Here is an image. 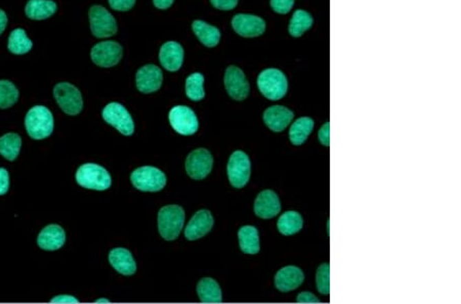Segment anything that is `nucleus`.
Returning <instances> with one entry per match:
<instances>
[{
	"label": "nucleus",
	"instance_id": "obj_5",
	"mask_svg": "<svg viewBox=\"0 0 461 304\" xmlns=\"http://www.w3.org/2000/svg\"><path fill=\"white\" fill-rule=\"evenodd\" d=\"M131 182L135 189L142 191H160L166 185V176L164 172L154 166H143L133 170Z\"/></svg>",
	"mask_w": 461,
	"mask_h": 304
},
{
	"label": "nucleus",
	"instance_id": "obj_3",
	"mask_svg": "<svg viewBox=\"0 0 461 304\" xmlns=\"http://www.w3.org/2000/svg\"><path fill=\"white\" fill-rule=\"evenodd\" d=\"M258 86L265 97L271 101H279L289 91V81L282 71L267 69L258 75Z\"/></svg>",
	"mask_w": 461,
	"mask_h": 304
},
{
	"label": "nucleus",
	"instance_id": "obj_44",
	"mask_svg": "<svg viewBox=\"0 0 461 304\" xmlns=\"http://www.w3.org/2000/svg\"><path fill=\"white\" fill-rule=\"evenodd\" d=\"M95 303H109L110 301L109 299H99L95 301Z\"/></svg>",
	"mask_w": 461,
	"mask_h": 304
},
{
	"label": "nucleus",
	"instance_id": "obj_21",
	"mask_svg": "<svg viewBox=\"0 0 461 304\" xmlns=\"http://www.w3.org/2000/svg\"><path fill=\"white\" fill-rule=\"evenodd\" d=\"M109 262L112 268L123 276H133L137 272V264L128 249L114 248L109 253Z\"/></svg>",
	"mask_w": 461,
	"mask_h": 304
},
{
	"label": "nucleus",
	"instance_id": "obj_23",
	"mask_svg": "<svg viewBox=\"0 0 461 304\" xmlns=\"http://www.w3.org/2000/svg\"><path fill=\"white\" fill-rule=\"evenodd\" d=\"M57 10V4L52 0H29L25 12L31 20L41 21L49 19Z\"/></svg>",
	"mask_w": 461,
	"mask_h": 304
},
{
	"label": "nucleus",
	"instance_id": "obj_17",
	"mask_svg": "<svg viewBox=\"0 0 461 304\" xmlns=\"http://www.w3.org/2000/svg\"><path fill=\"white\" fill-rule=\"evenodd\" d=\"M254 208L256 216L264 220H270L280 213V199L272 189H265L256 197Z\"/></svg>",
	"mask_w": 461,
	"mask_h": 304
},
{
	"label": "nucleus",
	"instance_id": "obj_6",
	"mask_svg": "<svg viewBox=\"0 0 461 304\" xmlns=\"http://www.w3.org/2000/svg\"><path fill=\"white\" fill-rule=\"evenodd\" d=\"M54 97L67 115L76 116L82 111L83 100L80 91L69 82L58 83L54 89Z\"/></svg>",
	"mask_w": 461,
	"mask_h": 304
},
{
	"label": "nucleus",
	"instance_id": "obj_15",
	"mask_svg": "<svg viewBox=\"0 0 461 304\" xmlns=\"http://www.w3.org/2000/svg\"><path fill=\"white\" fill-rule=\"evenodd\" d=\"M214 220L210 210L202 209L196 212L185 229L187 240L195 241L203 238L214 228Z\"/></svg>",
	"mask_w": 461,
	"mask_h": 304
},
{
	"label": "nucleus",
	"instance_id": "obj_43",
	"mask_svg": "<svg viewBox=\"0 0 461 304\" xmlns=\"http://www.w3.org/2000/svg\"><path fill=\"white\" fill-rule=\"evenodd\" d=\"M6 25H8V16L3 10H0V35L5 30Z\"/></svg>",
	"mask_w": 461,
	"mask_h": 304
},
{
	"label": "nucleus",
	"instance_id": "obj_19",
	"mask_svg": "<svg viewBox=\"0 0 461 304\" xmlns=\"http://www.w3.org/2000/svg\"><path fill=\"white\" fill-rule=\"evenodd\" d=\"M294 114L289 108L273 106L265 111L264 122L274 132H282L293 120Z\"/></svg>",
	"mask_w": 461,
	"mask_h": 304
},
{
	"label": "nucleus",
	"instance_id": "obj_1",
	"mask_svg": "<svg viewBox=\"0 0 461 304\" xmlns=\"http://www.w3.org/2000/svg\"><path fill=\"white\" fill-rule=\"evenodd\" d=\"M185 210L179 205L164 206L158 212V231L166 241L179 238L185 224Z\"/></svg>",
	"mask_w": 461,
	"mask_h": 304
},
{
	"label": "nucleus",
	"instance_id": "obj_31",
	"mask_svg": "<svg viewBox=\"0 0 461 304\" xmlns=\"http://www.w3.org/2000/svg\"><path fill=\"white\" fill-rule=\"evenodd\" d=\"M313 18L306 10H298L294 12L289 23V33L291 36L300 37L308 29L312 28Z\"/></svg>",
	"mask_w": 461,
	"mask_h": 304
},
{
	"label": "nucleus",
	"instance_id": "obj_40",
	"mask_svg": "<svg viewBox=\"0 0 461 304\" xmlns=\"http://www.w3.org/2000/svg\"><path fill=\"white\" fill-rule=\"evenodd\" d=\"M297 303H320V299L316 296V295L313 294L311 292H302L298 294L297 299H296Z\"/></svg>",
	"mask_w": 461,
	"mask_h": 304
},
{
	"label": "nucleus",
	"instance_id": "obj_7",
	"mask_svg": "<svg viewBox=\"0 0 461 304\" xmlns=\"http://www.w3.org/2000/svg\"><path fill=\"white\" fill-rule=\"evenodd\" d=\"M214 167V157L207 149L199 148L187 156L185 172L190 178L195 180H202L207 178Z\"/></svg>",
	"mask_w": 461,
	"mask_h": 304
},
{
	"label": "nucleus",
	"instance_id": "obj_38",
	"mask_svg": "<svg viewBox=\"0 0 461 304\" xmlns=\"http://www.w3.org/2000/svg\"><path fill=\"white\" fill-rule=\"evenodd\" d=\"M239 0H210L214 8L221 10H232L237 6Z\"/></svg>",
	"mask_w": 461,
	"mask_h": 304
},
{
	"label": "nucleus",
	"instance_id": "obj_35",
	"mask_svg": "<svg viewBox=\"0 0 461 304\" xmlns=\"http://www.w3.org/2000/svg\"><path fill=\"white\" fill-rule=\"evenodd\" d=\"M294 0H271V6L278 14H289L293 6Z\"/></svg>",
	"mask_w": 461,
	"mask_h": 304
},
{
	"label": "nucleus",
	"instance_id": "obj_12",
	"mask_svg": "<svg viewBox=\"0 0 461 304\" xmlns=\"http://www.w3.org/2000/svg\"><path fill=\"white\" fill-rule=\"evenodd\" d=\"M122 47L116 41H103L98 43L91 49V57L93 62L103 68L116 66L122 59Z\"/></svg>",
	"mask_w": 461,
	"mask_h": 304
},
{
	"label": "nucleus",
	"instance_id": "obj_26",
	"mask_svg": "<svg viewBox=\"0 0 461 304\" xmlns=\"http://www.w3.org/2000/svg\"><path fill=\"white\" fill-rule=\"evenodd\" d=\"M192 29L202 45L207 47H214L218 45L221 39V32L216 27L212 26L203 21H194Z\"/></svg>",
	"mask_w": 461,
	"mask_h": 304
},
{
	"label": "nucleus",
	"instance_id": "obj_8",
	"mask_svg": "<svg viewBox=\"0 0 461 304\" xmlns=\"http://www.w3.org/2000/svg\"><path fill=\"white\" fill-rule=\"evenodd\" d=\"M227 174L234 187L242 189L245 187L251 174V163L247 154L243 151L234 152L228 161Z\"/></svg>",
	"mask_w": 461,
	"mask_h": 304
},
{
	"label": "nucleus",
	"instance_id": "obj_22",
	"mask_svg": "<svg viewBox=\"0 0 461 304\" xmlns=\"http://www.w3.org/2000/svg\"><path fill=\"white\" fill-rule=\"evenodd\" d=\"M159 60L164 69L170 72H177L183 62V49L175 41L164 43L160 49Z\"/></svg>",
	"mask_w": 461,
	"mask_h": 304
},
{
	"label": "nucleus",
	"instance_id": "obj_32",
	"mask_svg": "<svg viewBox=\"0 0 461 304\" xmlns=\"http://www.w3.org/2000/svg\"><path fill=\"white\" fill-rule=\"evenodd\" d=\"M204 77L201 73H193L185 79V95L191 101L199 102L205 97Z\"/></svg>",
	"mask_w": 461,
	"mask_h": 304
},
{
	"label": "nucleus",
	"instance_id": "obj_42",
	"mask_svg": "<svg viewBox=\"0 0 461 304\" xmlns=\"http://www.w3.org/2000/svg\"><path fill=\"white\" fill-rule=\"evenodd\" d=\"M175 0H153L154 5L159 10H168L172 5Z\"/></svg>",
	"mask_w": 461,
	"mask_h": 304
},
{
	"label": "nucleus",
	"instance_id": "obj_11",
	"mask_svg": "<svg viewBox=\"0 0 461 304\" xmlns=\"http://www.w3.org/2000/svg\"><path fill=\"white\" fill-rule=\"evenodd\" d=\"M170 123L179 135H193L199 128L197 115L187 106H175L170 110Z\"/></svg>",
	"mask_w": 461,
	"mask_h": 304
},
{
	"label": "nucleus",
	"instance_id": "obj_33",
	"mask_svg": "<svg viewBox=\"0 0 461 304\" xmlns=\"http://www.w3.org/2000/svg\"><path fill=\"white\" fill-rule=\"evenodd\" d=\"M19 100V91L14 83L0 80V109L12 107Z\"/></svg>",
	"mask_w": 461,
	"mask_h": 304
},
{
	"label": "nucleus",
	"instance_id": "obj_13",
	"mask_svg": "<svg viewBox=\"0 0 461 304\" xmlns=\"http://www.w3.org/2000/svg\"><path fill=\"white\" fill-rule=\"evenodd\" d=\"M227 93L235 101H244L249 95L250 86L241 69L230 66L225 73Z\"/></svg>",
	"mask_w": 461,
	"mask_h": 304
},
{
	"label": "nucleus",
	"instance_id": "obj_25",
	"mask_svg": "<svg viewBox=\"0 0 461 304\" xmlns=\"http://www.w3.org/2000/svg\"><path fill=\"white\" fill-rule=\"evenodd\" d=\"M197 294L202 303H222L223 293L220 285L212 278H203L198 282Z\"/></svg>",
	"mask_w": 461,
	"mask_h": 304
},
{
	"label": "nucleus",
	"instance_id": "obj_34",
	"mask_svg": "<svg viewBox=\"0 0 461 304\" xmlns=\"http://www.w3.org/2000/svg\"><path fill=\"white\" fill-rule=\"evenodd\" d=\"M317 290L323 295L330 293V266L329 264H323L319 266L316 274Z\"/></svg>",
	"mask_w": 461,
	"mask_h": 304
},
{
	"label": "nucleus",
	"instance_id": "obj_10",
	"mask_svg": "<svg viewBox=\"0 0 461 304\" xmlns=\"http://www.w3.org/2000/svg\"><path fill=\"white\" fill-rule=\"evenodd\" d=\"M103 119L113 126L121 135L125 137L133 135L135 132V122L124 106L119 103H110L104 108Z\"/></svg>",
	"mask_w": 461,
	"mask_h": 304
},
{
	"label": "nucleus",
	"instance_id": "obj_29",
	"mask_svg": "<svg viewBox=\"0 0 461 304\" xmlns=\"http://www.w3.org/2000/svg\"><path fill=\"white\" fill-rule=\"evenodd\" d=\"M304 226L302 215L296 211H287L279 218L277 228L284 236H292L300 232Z\"/></svg>",
	"mask_w": 461,
	"mask_h": 304
},
{
	"label": "nucleus",
	"instance_id": "obj_30",
	"mask_svg": "<svg viewBox=\"0 0 461 304\" xmlns=\"http://www.w3.org/2000/svg\"><path fill=\"white\" fill-rule=\"evenodd\" d=\"M33 43L23 29H16L8 37V47L14 55H25L32 49Z\"/></svg>",
	"mask_w": 461,
	"mask_h": 304
},
{
	"label": "nucleus",
	"instance_id": "obj_20",
	"mask_svg": "<svg viewBox=\"0 0 461 304\" xmlns=\"http://www.w3.org/2000/svg\"><path fill=\"white\" fill-rule=\"evenodd\" d=\"M66 242V233L62 226L58 224H49L45 226L37 238V244L45 251H56L64 246Z\"/></svg>",
	"mask_w": 461,
	"mask_h": 304
},
{
	"label": "nucleus",
	"instance_id": "obj_36",
	"mask_svg": "<svg viewBox=\"0 0 461 304\" xmlns=\"http://www.w3.org/2000/svg\"><path fill=\"white\" fill-rule=\"evenodd\" d=\"M110 6L118 12H127L135 4V0H109Z\"/></svg>",
	"mask_w": 461,
	"mask_h": 304
},
{
	"label": "nucleus",
	"instance_id": "obj_2",
	"mask_svg": "<svg viewBox=\"0 0 461 304\" xmlns=\"http://www.w3.org/2000/svg\"><path fill=\"white\" fill-rule=\"evenodd\" d=\"M54 116L45 106H35L29 110L25 118V127L31 139L41 141L53 133Z\"/></svg>",
	"mask_w": 461,
	"mask_h": 304
},
{
	"label": "nucleus",
	"instance_id": "obj_9",
	"mask_svg": "<svg viewBox=\"0 0 461 304\" xmlns=\"http://www.w3.org/2000/svg\"><path fill=\"white\" fill-rule=\"evenodd\" d=\"M89 18L91 32L98 38H107L116 34V20L103 6H91Z\"/></svg>",
	"mask_w": 461,
	"mask_h": 304
},
{
	"label": "nucleus",
	"instance_id": "obj_24",
	"mask_svg": "<svg viewBox=\"0 0 461 304\" xmlns=\"http://www.w3.org/2000/svg\"><path fill=\"white\" fill-rule=\"evenodd\" d=\"M238 240L240 248L244 253L254 255L260 252V235L256 226H242L238 232Z\"/></svg>",
	"mask_w": 461,
	"mask_h": 304
},
{
	"label": "nucleus",
	"instance_id": "obj_37",
	"mask_svg": "<svg viewBox=\"0 0 461 304\" xmlns=\"http://www.w3.org/2000/svg\"><path fill=\"white\" fill-rule=\"evenodd\" d=\"M319 141L325 147L330 145V122H326L318 132Z\"/></svg>",
	"mask_w": 461,
	"mask_h": 304
},
{
	"label": "nucleus",
	"instance_id": "obj_14",
	"mask_svg": "<svg viewBox=\"0 0 461 304\" xmlns=\"http://www.w3.org/2000/svg\"><path fill=\"white\" fill-rule=\"evenodd\" d=\"M232 27L240 36L252 38L264 34L266 22L254 14H236L232 20Z\"/></svg>",
	"mask_w": 461,
	"mask_h": 304
},
{
	"label": "nucleus",
	"instance_id": "obj_16",
	"mask_svg": "<svg viewBox=\"0 0 461 304\" xmlns=\"http://www.w3.org/2000/svg\"><path fill=\"white\" fill-rule=\"evenodd\" d=\"M164 81L161 69L155 65H146L137 72V89L143 93H152L159 91Z\"/></svg>",
	"mask_w": 461,
	"mask_h": 304
},
{
	"label": "nucleus",
	"instance_id": "obj_41",
	"mask_svg": "<svg viewBox=\"0 0 461 304\" xmlns=\"http://www.w3.org/2000/svg\"><path fill=\"white\" fill-rule=\"evenodd\" d=\"M51 303H78L79 301L77 299H75L74 296H71V295H58V296L54 297L52 299Z\"/></svg>",
	"mask_w": 461,
	"mask_h": 304
},
{
	"label": "nucleus",
	"instance_id": "obj_28",
	"mask_svg": "<svg viewBox=\"0 0 461 304\" xmlns=\"http://www.w3.org/2000/svg\"><path fill=\"white\" fill-rule=\"evenodd\" d=\"M22 139L18 133L10 132L0 137V155L8 161H14L20 154Z\"/></svg>",
	"mask_w": 461,
	"mask_h": 304
},
{
	"label": "nucleus",
	"instance_id": "obj_39",
	"mask_svg": "<svg viewBox=\"0 0 461 304\" xmlns=\"http://www.w3.org/2000/svg\"><path fill=\"white\" fill-rule=\"evenodd\" d=\"M10 189V174L5 168H0V196L5 195Z\"/></svg>",
	"mask_w": 461,
	"mask_h": 304
},
{
	"label": "nucleus",
	"instance_id": "obj_27",
	"mask_svg": "<svg viewBox=\"0 0 461 304\" xmlns=\"http://www.w3.org/2000/svg\"><path fill=\"white\" fill-rule=\"evenodd\" d=\"M315 122L312 118L302 117L292 123L289 129L290 141L294 145H300L308 139L314 129Z\"/></svg>",
	"mask_w": 461,
	"mask_h": 304
},
{
	"label": "nucleus",
	"instance_id": "obj_4",
	"mask_svg": "<svg viewBox=\"0 0 461 304\" xmlns=\"http://www.w3.org/2000/svg\"><path fill=\"white\" fill-rule=\"evenodd\" d=\"M75 178L80 187L93 191H106L112 185L109 172L99 164H83L77 170Z\"/></svg>",
	"mask_w": 461,
	"mask_h": 304
},
{
	"label": "nucleus",
	"instance_id": "obj_18",
	"mask_svg": "<svg viewBox=\"0 0 461 304\" xmlns=\"http://www.w3.org/2000/svg\"><path fill=\"white\" fill-rule=\"evenodd\" d=\"M304 274L297 266H289L281 268L275 276V286L281 292L295 290L304 283Z\"/></svg>",
	"mask_w": 461,
	"mask_h": 304
}]
</instances>
